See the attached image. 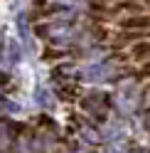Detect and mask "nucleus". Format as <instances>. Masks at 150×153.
Returning <instances> with one entry per match:
<instances>
[{"instance_id":"nucleus-1","label":"nucleus","mask_w":150,"mask_h":153,"mask_svg":"<svg viewBox=\"0 0 150 153\" xmlns=\"http://www.w3.org/2000/svg\"><path fill=\"white\" fill-rule=\"evenodd\" d=\"M116 64L113 62H106V59H99V62H91L81 69V79L84 82H91V84H104V82H111L116 76Z\"/></svg>"},{"instance_id":"nucleus-2","label":"nucleus","mask_w":150,"mask_h":153,"mask_svg":"<svg viewBox=\"0 0 150 153\" xmlns=\"http://www.w3.org/2000/svg\"><path fill=\"white\" fill-rule=\"evenodd\" d=\"M140 89L135 82H123L118 87V94H116V104L123 114H135L140 109Z\"/></svg>"},{"instance_id":"nucleus-3","label":"nucleus","mask_w":150,"mask_h":153,"mask_svg":"<svg viewBox=\"0 0 150 153\" xmlns=\"http://www.w3.org/2000/svg\"><path fill=\"white\" fill-rule=\"evenodd\" d=\"M81 109L89 111L91 116H106L108 111V97L104 91H91L81 99Z\"/></svg>"},{"instance_id":"nucleus-4","label":"nucleus","mask_w":150,"mask_h":153,"mask_svg":"<svg viewBox=\"0 0 150 153\" xmlns=\"http://www.w3.org/2000/svg\"><path fill=\"white\" fill-rule=\"evenodd\" d=\"M47 35H49V40H52V42H57V45H69V42H74V40L79 37L76 27L69 25V22L49 25V27H47Z\"/></svg>"},{"instance_id":"nucleus-5","label":"nucleus","mask_w":150,"mask_h":153,"mask_svg":"<svg viewBox=\"0 0 150 153\" xmlns=\"http://www.w3.org/2000/svg\"><path fill=\"white\" fill-rule=\"evenodd\" d=\"M104 138L108 141H121L126 136V123L121 121V119H113V121H108L106 126H104V133H101Z\"/></svg>"},{"instance_id":"nucleus-6","label":"nucleus","mask_w":150,"mask_h":153,"mask_svg":"<svg viewBox=\"0 0 150 153\" xmlns=\"http://www.w3.org/2000/svg\"><path fill=\"white\" fill-rule=\"evenodd\" d=\"M15 141V126L7 121H0V153H7Z\"/></svg>"},{"instance_id":"nucleus-7","label":"nucleus","mask_w":150,"mask_h":153,"mask_svg":"<svg viewBox=\"0 0 150 153\" xmlns=\"http://www.w3.org/2000/svg\"><path fill=\"white\" fill-rule=\"evenodd\" d=\"M123 27H128V30H150V15H135V17H126L123 22H121Z\"/></svg>"},{"instance_id":"nucleus-8","label":"nucleus","mask_w":150,"mask_h":153,"mask_svg":"<svg viewBox=\"0 0 150 153\" xmlns=\"http://www.w3.org/2000/svg\"><path fill=\"white\" fill-rule=\"evenodd\" d=\"M133 57H135V59L148 62V59H150V40H140V42H135V45H133Z\"/></svg>"},{"instance_id":"nucleus-9","label":"nucleus","mask_w":150,"mask_h":153,"mask_svg":"<svg viewBox=\"0 0 150 153\" xmlns=\"http://www.w3.org/2000/svg\"><path fill=\"white\" fill-rule=\"evenodd\" d=\"M17 30H20L22 42H25L27 47H32V32H30V25H27V17H25V15L17 17Z\"/></svg>"},{"instance_id":"nucleus-10","label":"nucleus","mask_w":150,"mask_h":153,"mask_svg":"<svg viewBox=\"0 0 150 153\" xmlns=\"http://www.w3.org/2000/svg\"><path fill=\"white\" fill-rule=\"evenodd\" d=\"M35 101L40 104L42 109H52V106H54V99H52V94L47 91L44 87H40V89H37V94H35Z\"/></svg>"},{"instance_id":"nucleus-11","label":"nucleus","mask_w":150,"mask_h":153,"mask_svg":"<svg viewBox=\"0 0 150 153\" xmlns=\"http://www.w3.org/2000/svg\"><path fill=\"white\" fill-rule=\"evenodd\" d=\"M3 59H5L7 64H15L17 59H20V45H17V42H7V47H5V54H3Z\"/></svg>"},{"instance_id":"nucleus-12","label":"nucleus","mask_w":150,"mask_h":153,"mask_svg":"<svg viewBox=\"0 0 150 153\" xmlns=\"http://www.w3.org/2000/svg\"><path fill=\"white\" fill-rule=\"evenodd\" d=\"M81 136L86 138L89 143H99V141H101V133H96L91 126H84V128H81Z\"/></svg>"},{"instance_id":"nucleus-13","label":"nucleus","mask_w":150,"mask_h":153,"mask_svg":"<svg viewBox=\"0 0 150 153\" xmlns=\"http://www.w3.org/2000/svg\"><path fill=\"white\" fill-rule=\"evenodd\" d=\"M54 3L67 5V7H81V5H84V0H54Z\"/></svg>"},{"instance_id":"nucleus-14","label":"nucleus","mask_w":150,"mask_h":153,"mask_svg":"<svg viewBox=\"0 0 150 153\" xmlns=\"http://www.w3.org/2000/svg\"><path fill=\"white\" fill-rule=\"evenodd\" d=\"M7 84H10V74H7V72H0V91H3Z\"/></svg>"},{"instance_id":"nucleus-15","label":"nucleus","mask_w":150,"mask_h":153,"mask_svg":"<svg viewBox=\"0 0 150 153\" xmlns=\"http://www.w3.org/2000/svg\"><path fill=\"white\" fill-rule=\"evenodd\" d=\"M143 74H145V76H150V59L143 64Z\"/></svg>"},{"instance_id":"nucleus-16","label":"nucleus","mask_w":150,"mask_h":153,"mask_svg":"<svg viewBox=\"0 0 150 153\" xmlns=\"http://www.w3.org/2000/svg\"><path fill=\"white\" fill-rule=\"evenodd\" d=\"M130 153H150V151H148V148H133Z\"/></svg>"},{"instance_id":"nucleus-17","label":"nucleus","mask_w":150,"mask_h":153,"mask_svg":"<svg viewBox=\"0 0 150 153\" xmlns=\"http://www.w3.org/2000/svg\"><path fill=\"white\" fill-rule=\"evenodd\" d=\"M76 153H86V151H76Z\"/></svg>"}]
</instances>
